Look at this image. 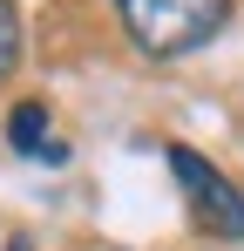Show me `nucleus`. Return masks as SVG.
<instances>
[{
  "mask_svg": "<svg viewBox=\"0 0 244 251\" xmlns=\"http://www.w3.org/2000/svg\"><path fill=\"white\" fill-rule=\"evenodd\" d=\"M116 14H122V27L136 34L143 54L183 61V54H197L231 21V0H116Z\"/></svg>",
  "mask_w": 244,
  "mask_h": 251,
  "instance_id": "1",
  "label": "nucleus"
},
{
  "mask_svg": "<svg viewBox=\"0 0 244 251\" xmlns=\"http://www.w3.org/2000/svg\"><path fill=\"white\" fill-rule=\"evenodd\" d=\"M163 156H170V176L183 190V210H190V224H197L203 238H244V190L238 183L224 170H210V156H197L190 143H170Z\"/></svg>",
  "mask_w": 244,
  "mask_h": 251,
  "instance_id": "2",
  "label": "nucleus"
},
{
  "mask_svg": "<svg viewBox=\"0 0 244 251\" xmlns=\"http://www.w3.org/2000/svg\"><path fill=\"white\" fill-rule=\"evenodd\" d=\"M7 143H14V156H27V163H68V150L48 136V102H14Z\"/></svg>",
  "mask_w": 244,
  "mask_h": 251,
  "instance_id": "3",
  "label": "nucleus"
},
{
  "mask_svg": "<svg viewBox=\"0 0 244 251\" xmlns=\"http://www.w3.org/2000/svg\"><path fill=\"white\" fill-rule=\"evenodd\" d=\"M21 68V14H14V0H0V82Z\"/></svg>",
  "mask_w": 244,
  "mask_h": 251,
  "instance_id": "4",
  "label": "nucleus"
},
{
  "mask_svg": "<svg viewBox=\"0 0 244 251\" xmlns=\"http://www.w3.org/2000/svg\"><path fill=\"white\" fill-rule=\"evenodd\" d=\"M7 251H34V245H27V238H14V245H7Z\"/></svg>",
  "mask_w": 244,
  "mask_h": 251,
  "instance_id": "5",
  "label": "nucleus"
}]
</instances>
